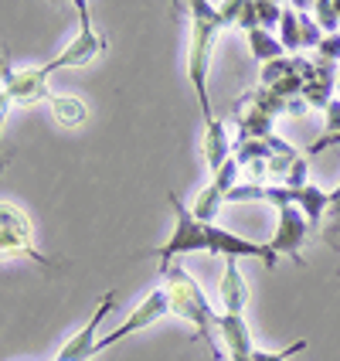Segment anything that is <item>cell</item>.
<instances>
[{
    "label": "cell",
    "mask_w": 340,
    "mask_h": 361,
    "mask_svg": "<svg viewBox=\"0 0 340 361\" xmlns=\"http://www.w3.org/2000/svg\"><path fill=\"white\" fill-rule=\"evenodd\" d=\"M163 273V290H167V297H170V314L180 317V321L191 324V331L198 334L201 344H208V351H211V358L221 361L225 358V348L218 344V310L211 307L208 300V293L201 290V283L184 269V266H167L160 269Z\"/></svg>",
    "instance_id": "1"
},
{
    "label": "cell",
    "mask_w": 340,
    "mask_h": 361,
    "mask_svg": "<svg viewBox=\"0 0 340 361\" xmlns=\"http://www.w3.org/2000/svg\"><path fill=\"white\" fill-rule=\"evenodd\" d=\"M187 18H191L187 79H191V89H194V96L201 102V116H204V123H211L215 109H211V92H208V72H211L215 44H218V35L225 31V20H221L218 4H208V0H191Z\"/></svg>",
    "instance_id": "2"
},
{
    "label": "cell",
    "mask_w": 340,
    "mask_h": 361,
    "mask_svg": "<svg viewBox=\"0 0 340 361\" xmlns=\"http://www.w3.org/2000/svg\"><path fill=\"white\" fill-rule=\"evenodd\" d=\"M170 201V208H174V232H170V239L157 245V249H150L146 256H157L160 262V269L167 266H174L177 256H191V252H208V225L204 221L194 219V212H191V204L180 198L177 191H170L167 195Z\"/></svg>",
    "instance_id": "3"
},
{
    "label": "cell",
    "mask_w": 340,
    "mask_h": 361,
    "mask_svg": "<svg viewBox=\"0 0 340 361\" xmlns=\"http://www.w3.org/2000/svg\"><path fill=\"white\" fill-rule=\"evenodd\" d=\"M0 259H31L44 269H51V259L34 242L31 219L11 201H0Z\"/></svg>",
    "instance_id": "4"
},
{
    "label": "cell",
    "mask_w": 340,
    "mask_h": 361,
    "mask_svg": "<svg viewBox=\"0 0 340 361\" xmlns=\"http://www.w3.org/2000/svg\"><path fill=\"white\" fill-rule=\"evenodd\" d=\"M75 11H79V35L68 41L51 61H44V72L48 75L61 72V68H82V65L96 61L99 55H106V48H109V38L99 35L96 24H92V7L85 0H75Z\"/></svg>",
    "instance_id": "5"
},
{
    "label": "cell",
    "mask_w": 340,
    "mask_h": 361,
    "mask_svg": "<svg viewBox=\"0 0 340 361\" xmlns=\"http://www.w3.org/2000/svg\"><path fill=\"white\" fill-rule=\"evenodd\" d=\"M170 314V297H167V290H150L146 297L140 300V307L126 317V321L116 327V331H109V334H102L99 344H96V355H102V351H109V348H116L120 341H126V338H133V334H140V331H146V327H153L157 321H163Z\"/></svg>",
    "instance_id": "6"
},
{
    "label": "cell",
    "mask_w": 340,
    "mask_h": 361,
    "mask_svg": "<svg viewBox=\"0 0 340 361\" xmlns=\"http://www.w3.org/2000/svg\"><path fill=\"white\" fill-rule=\"evenodd\" d=\"M208 252L211 256H221V259H256L262 266H269V269H276V262L279 256L272 252V245L269 242H256V239H245V235H235V232H228V228H221L218 221L215 225H208Z\"/></svg>",
    "instance_id": "7"
},
{
    "label": "cell",
    "mask_w": 340,
    "mask_h": 361,
    "mask_svg": "<svg viewBox=\"0 0 340 361\" xmlns=\"http://www.w3.org/2000/svg\"><path fill=\"white\" fill-rule=\"evenodd\" d=\"M0 82H4L0 89L11 96L14 106H38V102L51 99L44 65H34V68H14L7 59H0Z\"/></svg>",
    "instance_id": "8"
},
{
    "label": "cell",
    "mask_w": 340,
    "mask_h": 361,
    "mask_svg": "<svg viewBox=\"0 0 340 361\" xmlns=\"http://www.w3.org/2000/svg\"><path fill=\"white\" fill-rule=\"evenodd\" d=\"M239 184H241V167H239V161L232 157V161L225 164L221 171H215V174H211V180H208V184L198 191V198L191 201L194 219L204 221V225H215V219H218V208H221V204H228V195H232Z\"/></svg>",
    "instance_id": "9"
},
{
    "label": "cell",
    "mask_w": 340,
    "mask_h": 361,
    "mask_svg": "<svg viewBox=\"0 0 340 361\" xmlns=\"http://www.w3.org/2000/svg\"><path fill=\"white\" fill-rule=\"evenodd\" d=\"M113 307H116V293H102L99 303H96V310L89 314V321L82 324L79 331L58 348L55 361H92L96 358V344H99V338H102L99 334L102 317H109Z\"/></svg>",
    "instance_id": "10"
},
{
    "label": "cell",
    "mask_w": 340,
    "mask_h": 361,
    "mask_svg": "<svg viewBox=\"0 0 340 361\" xmlns=\"http://www.w3.org/2000/svg\"><path fill=\"white\" fill-rule=\"evenodd\" d=\"M310 235V221L300 208H279V221H276V235L269 239L276 256H289V259L303 266V245Z\"/></svg>",
    "instance_id": "11"
},
{
    "label": "cell",
    "mask_w": 340,
    "mask_h": 361,
    "mask_svg": "<svg viewBox=\"0 0 340 361\" xmlns=\"http://www.w3.org/2000/svg\"><path fill=\"white\" fill-rule=\"evenodd\" d=\"M218 300H221V314L245 317L248 283H245V276H241V269L235 259H225V273H221V280H218Z\"/></svg>",
    "instance_id": "12"
},
{
    "label": "cell",
    "mask_w": 340,
    "mask_h": 361,
    "mask_svg": "<svg viewBox=\"0 0 340 361\" xmlns=\"http://www.w3.org/2000/svg\"><path fill=\"white\" fill-rule=\"evenodd\" d=\"M201 150H204V161L211 167V174L221 171L225 164L232 161V150H235V143L228 140V130H225V123L215 116L211 123H204V137H201Z\"/></svg>",
    "instance_id": "13"
},
{
    "label": "cell",
    "mask_w": 340,
    "mask_h": 361,
    "mask_svg": "<svg viewBox=\"0 0 340 361\" xmlns=\"http://www.w3.org/2000/svg\"><path fill=\"white\" fill-rule=\"evenodd\" d=\"M48 106H51L55 123H58V126H68V130H75V126H82V123L89 120V106H85L79 96H51Z\"/></svg>",
    "instance_id": "14"
},
{
    "label": "cell",
    "mask_w": 340,
    "mask_h": 361,
    "mask_svg": "<svg viewBox=\"0 0 340 361\" xmlns=\"http://www.w3.org/2000/svg\"><path fill=\"white\" fill-rule=\"evenodd\" d=\"M245 38H248V51H252V59L259 61V65H269V61L286 59V48L279 44V35L256 27V31H248Z\"/></svg>",
    "instance_id": "15"
},
{
    "label": "cell",
    "mask_w": 340,
    "mask_h": 361,
    "mask_svg": "<svg viewBox=\"0 0 340 361\" xmlns=\"http://www.w3.org/2000/svg\"><path fill=\"white\" fill-rule=\"evenodd\" d=\"M279 44L286 48V55H303V27H300V7H282L279 20Z\"/></svg>",
    "instance_id": "16"
},
{
    "label": "cell",
    "mask_w": 340,
    "mask_h": 361,
    "mask_svg": "<svg viewBox=\"0 0 340 361\" xmlns=\"http://www.w3.org/2000/svg\"><path fill=\"white\" fill-rule=\"evenodd\" d=\"M296 208H300L310 225H320V219L327 215V191H320L317 184H306L296 191Z\"/></svg>",
    "instance_id": "17"
},
{
    "label": "cell",
    "mask_w": 340,
    "mask_h": 361,
    "mask_svg": "<svg viewBox=\"0 0 340 361\" xmlns=\"http://www.w3.org/2000/svg\"><path fill=\"white\" fill-rule=\"evenodd\" d=\"M313 14H317V24H320L323 35H340V11H337V0H317L313 4Z\"/></svg>",
    "instance_id": "18"
},
{
    "label": "cell",
    "mask_w": 340,
    "mask_h": 361,
    "mask_svg": "<svg viewBox=\"0 0 340 361\" xmlns=\"http://www.w3.org/2000/svg\"><path fill=\"white\" fill-rule=\"evenodd\" d=\"M334 143H340V99L327 106V133L310 147V154H320L323 147H334Z\"/></svg>",
    "instance_id": "19"
},
{
    "label": "cell",
    "mask_w": 340,
    "mask_h": 361,
    "mask_svg": "<svg viewBox=\"0 0 340 361\" xmlns=\"http://www.w3.org/2000/svg\"><path fill=\"white\" fill-rule=\"evenodd\" d=\"M282 7H286V4H269V0H256V18H259V27H262V31H272V27H279Z\"/></svg>",
    "instance_id": "20"
},
{
    "label": "cell",
    "mask_w": 340,
    "mask_h": 361,
    "mask_svg": "<svg viewBox=\"0 0 340 361\" xmlns=\"http://www.w3.org/2000/svg\"><path fill=\"white\" fill-rule=\"evenodd\" d=\"M306 344L310 341H293L289 348H282V351H265V348H256V351H252V361H289L293 355L306 351Z\"/></svg>",
    "instance_id": "21"
},
{
    "label": "cell",
    "mask_w": 340,
    "mask_h": 361,
    "mask_svg": "<svg viewBox=\"0 0 340 361\" xmlns=\"http://www.w3.org/2000/svg\"><path fill=\"white\" fill-rule=\"evenodd\" d=\"M317 59L337 65V61H340V35H323L320 48H317Z\"/></svg>",
    "instance_id": "22"
},
{
    "label": "cell",
    "mask_w": 340,
    "mask_h": 361,
    "mask_svg": "<svg viewBox=\"0 0 340 361\" xmlns=\"http://www.w3.org/2000/svg\"><path fill=\"white\" fill-rule=\"evenodd\" d=\"M235 27H241L245 35L259 27V18H256V0H241V14H239V24H235Z\"/></svg>",
    "instance_id": "23"
},
{
    "label": "cell",
    "mask_w": 340,
    "mask_h": 361,
    "mask_svg": "<svg viewBox=\"0 0 340 361\" xmlns=\"http://www.w3.org/2000/svg\"><path fill=\"white\" fill-rule=\"evenodd\" d=\"M327 219L334 221V228H340V184L327 191Z\"/></svg>",
    "instance_id": "24"
},
{
    "label": "cell",
    "mask_w": 340,
    "mask_h": 361,
    "mask_svg": "<svg viewBox=\"0 0 340 361\" xmlns=\"http://www.w3.org/2000/svg\"><path fill=\"white\" fill-rule=\"evenodd\" d=\"M11 106H14V102H11V96H7V92L0 89V147H4V123H7V113H11ZM0 167H4V161H0Z\"/></svg>",
    "instance_id": "25"
},
{
    "label": "cell",
    "mask_w": 340,
    "mask_h": 361,
    "mask_svg": "<svg viewBox=\"0 0 340 361\" xmlns=\"http://www.w3.org/2000/svg\"><path fill=\"white\" fill-rule=\"evenodd\" d=\"M337 89H340V79H337Z\"/></svg>",
    "instance_id": "26"
}]
</instances>
